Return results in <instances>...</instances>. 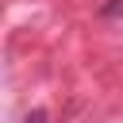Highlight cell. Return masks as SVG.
Instances as JSON below:
<instances>
[{"label":"cell","instance_id":"1","mask_svg":"<svg viewBox=\"0 0 123 123\" xmlns=\"http://www.w3.org/2000/svg\"><path fill=\"white\" fill-rule=\"evenodd\" d=\"M100 15H108V19H111V15H123V0H108V4L100 8Z\"/></svg>","mask_w":123,"mask_h":123},{"label":"cell","instance_id":"2","mask_svg":"<svg viewBox=\"0 0 123 123\" xmlns=\"http://www.w3.org/2000/svg\"><path fill=\"white\" fill-rule=\"evenodd\" d=\"M23 123H46V108H35V111H27V119Z\"/></svg>","mask_w":123,"mask_h":123}]
</instances>
